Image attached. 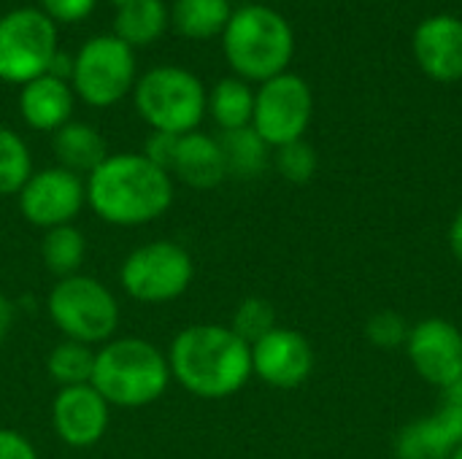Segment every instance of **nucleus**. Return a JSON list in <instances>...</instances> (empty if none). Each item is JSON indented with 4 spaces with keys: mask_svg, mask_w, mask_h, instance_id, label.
<instances>
[{
    "mask_svg": "<svg viewBox=\"0 0 462 459\" xmlns=\"http://www.w3.org/2000/svg\"><path fill=\"white\" fill-rule=\"evenodd\" d=\"M409 333H411V327H409V322L398 311H379L365 325L368 344L382 349V352H395V349L406 346Z\"/></svg>",
    "mask_w": 462,
    "mask_h": 459,
    "instance_id": "29",
    "label": "nucleus"
},
{
    "mask_svg": "<svg viewBox=\"0 0 462 459\" xmlns=\"http://www.w3.org/2000/svg\"><path fill=\"white\" fill-rule=\"evenodd\" d=\"M87 206L111 227H143L173 206V176L141 151L108 154L87 176Z\"/></svg>",
    "mask_w": 462,
    "mask_h": 459,
    "instance_id": "2",
    "label": "nucleus"
},
{
    "mask_svg": "<svg viewBox=\"0 0 462 459\" xmlns=\"http://www.w3.org/2000/svg\"><path fill=\"white\" fill-rule=\"evenodd\" d=\"M46 311L62 338L87 344L92 349L116 338L122 319L114 292L100 279L87 273L57 279L46 298Z\"/></svg>",
    "mask_w": 462,
    "mask_h": 459,
    "instance_id": "5",
    "label": "nucleus"
},
{
    "mask_svg": "<svg viewBox=\"0 0 462 459\" xmlns=\"http://www.w3.org/2000/svg\"><path fill=\"white\" fill-rule=\"evenodd\" d=\"M311 114L314 97L309 84L295 73H282L276 78L263 81L254 92L252 127L268 146L279 149L303 138Z\"/></svg>",
    "mask_w": 462,
    "mask_h": 459,
    "instance_id": "10",
    "label": "nucleus"
},
{
    "mask_svg": "<svg viewBox=\"0 0 462 459\" xmlns=\"http://www.w3.org/2000/svg\"><path fill=\"white\" fill-rule=\"evenodd\" d=\"M414 57L433 81L462 78V19L452 14L428 16L414 30Z\"/></svg>",
    "mask_w": 462,
    "mask_h": 459,
    "instance_id": "15",
    "label": "nucleus"
},
{
    "mask_svg": "<svg viewBox=\"0 0 462 459\" xmlns=\"http://www.w3.org/2000/svg\"><path fill=\"white\" fill-rule=\"evenodd\" d=\"M111 425V406L92 387H68L57 390L51 400V427L60 444L70 449L97 446Z\"/></svg>",
    "mask_w": 462,
    "mask_h": 459,
    "instance_id": "13",
    "label": "nucleus"
},
{
    "mask_svg": "<svg viewBox=\"0 0 462 459\" xmlns=\"http://www.w3.org/2000/svg\"><path fill=\"white\" fill-rule=\"evenodd\" d=\"M276 327H279V325H276V308H273V303L265 300V298H257V295L244 298V300L236 306L233 319H230V330H233L241 341H246L249 346L257 344L260 338H265V335H268L271 330H276Z\"/></svg>",
    "mask_w": 462,
    "mask_h": 459,
    "instance_id": "27",
    "label": "nucleus"
},
{
    "mask_svg": "<svg viewBox=\"0 0 462 459\" xmlns=\"http://www.w3.org/2000/svg\"><path fill=\"white\" fill-rule=\"evenodd\" d=\"M206 111L211 119L225 130H238L252 124L254 114V92L244 78H222L208 95H206Z\"/></svg>",
    "mask_w": 462,
    "mask_h": 459,
    "instance_id": "22",
    "label": "nucleus"
},
{
    "mask_svg": "<svg viewBox=\"0 0 462 459\" xmlns=\"http://www.w3.org/2000/svg\"><path fill=\"white\" fill-rule=\"evenodd\" d=\"M51 22H81L92 14L97 0H38Z\"/></svg>",
    "mask_w": 462,
    "mask_h": 459,
    "instance_id": "31",
    "label": "nucleus"
},
{
    "mask_svg": "<svg viewBox=\"0 0 462 459\" xmlns=\"http://www.w3.org/2000/svg\"><path fill=\"white\" fill-rule=\"evenodd\" d=\"M179 138H181V135H171V133H157V130H152L149 138L143 141L141 154H143L152 165H157V168H162L165 173H171L173 160H176V149H179Z\"/></svg>",
    "mask_w": 462,
    "mask_h": 459,
    "instance_id": "30",
    "label": "nucleus"
},
{
    "mask_svg": "<svg viewBox=\"0 0 462 459\" xmlns=\"http://www.w3.org/2000/svg\"><path fill=\"white\" fill-rule=\"evenodd\" d=\"M171 379L200 400L238 395L252 379V346L230 325H189L168 346Z\"/></svg>",
    "mask_w": 462,
    "mask_h": 459,
    "instance_id": "1",
    "label": "nucleus"
},
{
    "mask_svg": "<svg viewBox=\"0 0 462 459\" xmlns=\"http://www.w3.org/2000/svg\"><path fill=\"white\" fill-rule=\"evenodd\" d=\"M19 214L38 230L76 225L87 206V181L60 165L32 170L27 184L16 195Z\"/></svg>",
    "mask_w": 462,
    "mask_h": 459,
    "instance_id": "11",
    "label": "nucleus"
},
{
    "mask_svg": "<svg viewBox=\"0 0 462 459\" xmlns=\"http://www.w3.org/2000/svg\"><path fill=\"white\" fill-rule=\"evenodd\" d=\"M0 459H38V452L27 436L14 427H0Z\"/></svg>",
    "mask_w": 462,
    "mask_h": 459,
    "instance_id": "32",
    "label": "nucleus"
},
{
    "mask_svg": "<svg viewBox=\"0 0 462 459\" xmlns=\"http://www.w3.org/2000/svg\"><path fill=\"white\" fill-rule=\"evenodd\" d=\"M406 352L417 376L441 392L462 379V333L449 319L430 317L417 322L409 333Z\"/></svg>",
    "mask_w": 462,
    "mask_h": 459,
    "instance_id": "12",
    "label": "nucleus"
},
{
    "mask_svg": "<svg viewBox=\"0 0 462 459\" xmlns=\"http://www.w3.org/2000/svg\"><path fill=\"white\" fill-rule=\"evenodd\" d=\"M273 162H276V170L282 173V179L290 184H309L317 173V151L303 138L292 141L287 146H279Z\"/></svg>",
    "mask_w": 462,
    "mask_h": 459,
    "instance_id": "28",
    "label": "nucleus"
},
{
    "mask_svg": "<svg viewBox=\"0 0 462 459\" xmlns=\"http://www.w3.org/2000/svg\"><path fill=\"white\" fill-rule=\"evenodd\" d=\"M114 3H116V5H122V3H127V0H114Z\"/></svg>",
    "mask_w": 462,
    "mask_h": 459,
    "instance_id": "37",
    "label": "nucleus"
},
{
    "mask_svg": "<svg viewBox=\"0 0 462 459\" xmlns=\"http://www.w3.org/2000/svg\"><path fill=\"white\" fill-rule=\"evenodd\" d=\"M219 146L225 154L227 176H233V179L252 181V179L263 176V170L268 168L271 146L257 135V130L252 124L238 127V130H225L219 135Z\"/></svg>",
    "mask_w": 462,
    "mask_h": 459,
    "instance_id": "20",
    "label": "nucleus"
},
{
    "mask_svg": "<svg viewBox=\"0 0 462 459\" xmlns=\"http://www.w3.org/2000/svg\"><path fill=\"white\" fill-rule=\"evenodd\" d=\"M168 354L138 335L111 338L95 352L92 387L111 409H143L171 387Z\"/></svg>",
    "mask_w": 462,
    "mask_h": 459,
    "instance_id": "3",
    "label": "nucleus"
},
{
    "mask_svg": "<svg viewBox=\"0 0 462 459\" xmlns=\"http://www.w3.org/2000/svg\"><path fill=\"white\" fill-rule=\"evenodd\" d=\"M41 260L46 271L57 279H68L81 273V265L87 260V238L76 225H62L43 230L41 238Z\"/></svg>",
    "mask_w": 462,
    "mask_h": 459,
    "instance_id": "23",
    "label": "nucleus"
},
{
    "mask_svg": "<svg viewBox=\"0 0 462 459\" xmlns=\"http://www.w3.org/2000/svg\"><path fill=\"white\" fill-rule=\"evenodd\" d=\"M168 27V8L162 0H127L116 11L114 35L133 46H146L157 41Z\"/></svg>",
    "mask_w": 462,
    "mask_h": 459,
    "instance_id": "21",
    "label": "nucleus"
},
{
    "mask_svg": "<svg viewBox=\"0 0 462 459\" xmlns=\"http://www.w3.org/2000/svg\"><path fill=\"white\" fill-rule=\"evenodd\" d=\"M14 317H16L14 303L5 295H0V349L5 346V341H8V335L14 330Z\"/></svg>",
    "mask_w": 462,
    "mask_h": 459,
    "instance_id": "33",
    "label": "nucleus"
},
{
    "mask_svg": "<svg viewBox=\"0 0 462 459\" xmlns=\"http://www.w3.org/2000/svg\"><path fill=\"white\" fill-rule=\"evenodd\" d=\"M195 279L192 254L176 241H149L135 246L119 265V284L125 295L143 306H162L179 300Z\"/></svg>",
    "mask_w": 462,
    "mask_h": 459,
    "instance_id": "7",
    "label": "nucleus"
},
{
    "mask_svg": "<svg viewBox=\"0 0 462 459\" xmlns=\"http://www.w3.org/2000/svg\"><path fill=\"white\" fill-rule=\"evenodd\" d=\"M171 176L192 189L219 187L227 179V165H225L219 138H211L200 130L181 135Z\"/></svg>",
    "mask_w": 462,
    "mask_h": 459,
    "instance_id": "18",
    "label": "nucleus"
},
{
    "mask_svg": "<svg viewBox=\"0 0 462 459\" xmlns=\"http://www.w3.org/2000/svg\"><path fill=\"white\" fill-rule=\"evenodd\" d=\"M462 444V414L441 403L430 417L409 422L395 436L398 459H452Z\"/></svg>",
    "mask_w": 462,
    "mask_h": 459,
    "instance_id": "16",
    "label": "nucleus"
},
{
    "mask_svg": "<svg viewBox=\"0 0 462 459\" xmlns=\"http://www.w3.org/2000/svg\"><path fill=\"white\" fill-rule=\"evenodd\" d=\"M452 459H462V444H460V446H457V452L452 454Z\"/></svg>",
    "mask_w": 462,
    "mask_h": 459,
    "instance_id": "36",
    "label": "nucleus"
},
{
    "mask_svg": "<svg viewBox=\"0 0 462 459\" xmlns=\"http://www.w3.org/2000/svg\"><path fill=\"white\" fill-rule=\"evenodd\" d=\"M73 95L92 108H108L125 100L135 87L133 49L116 35L89 38L73 57Z\"/></svg>",
    "mask_w": 462,
    "mask_h": 459,
    "instance_id": "8",
    "label": "nucleus"
},
{
    "mask_svg": "<svg viewBox=\"0 0 462 459\" xmlns=\"http://www.w3.org/2000/svg\"><path fill=\"white\" fill-rule=\"evenodd\" d=\"M95 352H97V349H92V346H87V344L62 338L60 344H54V349H51L49 357H46L49 379H51L60 390L92 384Z\"/></svg>",
    "mask_w": 462,
    "mask_h": 459,
    "instance_id": "25",
    "label": "nucleus"
},
{
    "mask_svg": "<svg viewBox=\"0 0 462 459\" xmlns=\"http://www.w3.org/2000/svg\"><path fill=\"white\" fill-rule=\"evenodd\" d=\"M19 114L27 122V127L38 133H57L62 124L70 122L73 89L68 87V81L43 73L22 87Z\"/></svg>",
    "mask_w": 462,
    "mask_h": 459,
    "instance_id": "17",
    "label": "nucleus"
},
{
    "mask_svg": "<svg viewBox=\"0 0 462 459\" xmlns=\"http://www.w3.org/2000/svg\"><path fill=\"white\" fill-rule=\"evenodd\" d=\"M57 51V27L41 8H14L0 16V81L24 87L49 73Z\"/></svg>",
    "mask_w": 462,
    "mask_h": 459,
    "instance_id": "9",
    "label": "nucleus"
},
{
    "mask_svg": "<svg viewBox=\"0 0 462 459\" xmlns=\"http://www.w3.org/2000/svg\"><path fill=\"white\" fill-rule=\"evenodd\" d=\"M133 100L152 130L171 135L195 133L206 114V89L200 78L176 65H160L143 73L133 87Z\"/></svg>",
    "mask_w": 462,
    "mask_h": 459,
    "instance_id": "6",
    "label": "nucleus"
},
{
    "mask_svg": "<svg viewBox=\"0 0 462 459\" xmlns=\"http://www.w3.org/2000/svg\"><path fill=\"white\" fill-rule=\"evenodd\" d=\"M233 16L230 0H176L173 3V24L181 35L195 41H208L225 32Z\"/></svg>",
    "mask_w": 462,
    "mask_h": 459,
    "instance_id": "24",
    "label": "nucleus"
},
{
    "mask_svg": "<svg viewBox=\"0 0 462 459\" xmlns=\"http://www.w3.org/2000/svg\"><path fill=\"white\" fill-rule=\"evenodd\" d=\"M222 49L238 78L263 84L287 73L295 35L290 22L273 8L241 5L222 32Z\"/></svg>",
    "mask_w": 462,
    "mask_h": 459,
    "instance_id": "4",
    "label": "nucleus"
},
{
    "mask_svg": "<svg viewBox=\"0 0 462 459\" xmlns=\"http://www.w3.org/2000/svg\"><path fill=\"white\" fill-rule=\"evenodd\" d=\"M449 249L462 262V208L457 211V216L452 219V227H449Z\"/></svg>",
    "mask_w": 462,
    "mask_h": 459,
    "instance_id": "34",
    "label": "nucleus"
},
{
    "mask_svg": "<svg viewBox=\"0 0 462 459\" xmlns=\"http://www.w3.org/2000/svg\"><path fill=\"white\" fill-rule=\"evenodd\" d=\"M314 371V349L298 330L276 327L252 344V376L273 390H295Z\"/></svg>",
    "mask_w": 462,
    "mask_h": 459,
    "instance_id": "14",
    "label": "nucleus"
},
{
    "mask_svg": "<svg viewBox=\"0 0 462 459\" xmlns=\"http://www.w3.org/2000/svg\"><path fill=\"white\" fill-rule=\"evenodd\" d=\"M441 403H449V406H455V409H457V411L462 414V379L457 381V384H452V387L444 392Z\"/></svg>",
    "mask_w": 462,
    "mask_h": 459,
    "instance_id": "35",
    "label": "nucleus"
},
{
    "mask_svg": "<svg viewBox=\"0 0 462 459\" xmlns=\"http://www.w3.org/2000/svg\"><path fill=\"white\" fill-rule=\"evenodd\" d=\"M32 176V157L19 133L0 124V195H19Z\"/></svg>",
    "mask_w": 462,
    "mask_h": 459,
    "instance_id": "26",
    "label": "nucleus"
},
{
    "mask_svg": "<svg viewBox=\"0 0 462 459\" xmlns=\"http://www.w3.org/2000/svg\"><path fill=\"white\" fill-rule=\"evenodd\" d=\"M57 165L76 173V176H89L95 168H100V162L108 157V146L106 138L84 122H68L54 133L51 141Z\"/></svg>",
    "mask_w": 462,
    "mask_h": 459,
    "instance_id": "19",
    "label": "nucleus"
}]
</instances>
